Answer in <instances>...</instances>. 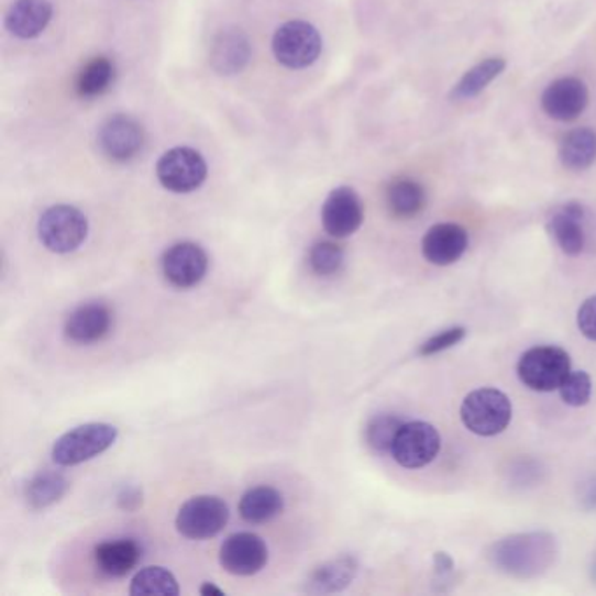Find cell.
<instances>
[{"label": "cell", "instance_id": "obj_1", "mask_svg": "<svg viewBox=\"0 0 596 596\" xmlns=\"http://www.w3.org/2000/svg\"><path fill=\"white\" fill-rule=\"evenodd\" d=\"M556 554L559 544L551 533H516L492 545L490 560L504 574L532 580L550 571Z\"/></svg>", "mask_w": 596, "mask_h": 596}, {"label": "cell", "instance_id": "obj_2", "mask_svg": "<svg viewBox=\"0 0 596 596\" xmlns=\"http://www.w3.org/2000/svg\"><path fill=\"white\" fill-rule=\"evenodd\" d=\"M461 418L468 431L492 438L506 431L511 423V400L497 388H479L465 397Z\"/></svg>", "mask_w": 596, "mask_h": 596}, {"label": "cell", "instance_id": "obj_3", "mask_svg": "<svg viewBox=\"0 0 596 596\" xmlns=\"http://www.w3.org/2000/svg\"><path fill=\"white\" fill-rule=\"evenodd\" d=\"M569 375L571 355L560 346H533L521 355L518 363L521 384L536 393L560 390Z\"/></svg>", "mask_w": 596, "mask_h": 596}, {"label": "cell", "instance_id": "obj_4", "mask_svg": "<svg viewBox=\"0 0 596 596\" xmlns=\"http://www.w3.org/2000/svg\"><path fill=\"white\" fill-rule=\"evenodd\" d=\"M115 439L118 429L111 423H85L56 439L53 461L62 467L82 464L107 452Z\"/></svg>", "mask_w": 596, "mask_h": 596}, {"label": "cell", "instance_id": "obj_5", "mask_svg": "<svg viewBox=\"0 0 596 596\" xmlns=\"http://www.w3.org/2000/svg\"><path fill=\"white\" fill-rule=\"evenodd\" d=\"M37 233L47 251L68 254L85 243L88 236V219L76 207L55 205L38 219Z\"/></svg>", "mask_w": 596, "mask_h": 596}, {"label": "cell", "instance_id": "obj_6", "mask_svg": "<svg viewBox=\"0 0 596 596\" xmlns=\"http://www.w3.org/2000/svg\"><path fill=\"white\" fill-rule=\"evenodd\" d=\"M322 52V37L310 23L287 22L273 35L275 58L287 68H307Z\"/></svg>", "mask_w": 596, "mask_h": 596}, {"label": "cell", "instance_id": "obj_7", "mask_svg": "<svg viewBox=\"0 0 596 596\" xmlns=\"http://www.w3.org/2000/svg\"><path fill=\"white\" fill-rule=\"evenodd\" d=\"M230 520V509L222 498L198 495L189 498L177 515V530L192 541L212 539L224 530Z\"/></svg>", "mask_w": 596, "mask_h": 596}, {"label": "cell", "instance_id": "obj_8", "mask_svg": "<svg viewBox=\"0 0 596 596\" xmlns=\"http://www.w3.org/2000/svg\"><path fill=\"white\" fill-rule=\"evenodd\" d=\"M207 172L203 156L191 147H174L156 165L163 188L179 195L197 191L207 179Z\"/></svg>", "mask_w": 596, "mask_h": 596}, {"label": "cell", "instance_id": "obj_9", "mask_svg": "<svg viewBox=\"0 0 596 596\" xmlns=\"http://www.w3.org/2000/svg\"><path fill=\"white\" fill-rule=\"evenodd\" d=\"M441 450V435L427 422H405L393 444V456L406 468H420L431 464Z\"/></svg>", "mask_w": 596, "mask_h": 596}, {"label": "cell", "instance_id": "obj_10", "mask_svg": "<svg viewBox=\"0 0 596 596\" xmlns=\"http://www.w3.org/2000/svg\"><path fill=\"white\" fill-rule=\"evenodd\" d=\"M219 563L230 574L249 577L265 569L268 563V545L256 533H233L222 542Z\"/></svg>", "mask_w": 596, "mask_h": 596}, {"label": "cell", "instance_id": "obj_11", "mask_svg": "<svg viewBox=\"0 0 596 596\" xmlns=\"http://www.w3.org/2000/svg\"><path fill=\"white\" fill-rule=\"evenodd\" d=\"M162 268L168 284L177 289H191L207 275L209 256L198 243H175L163 254Z\"/></svg>", "mask_w": 596, "mask_h": 596}, {"label": "cell", "instance_id": "obj_12", "mask_svg": "<svg viewBox=\"0 0 596 596\" xmlns=\"http://www.w3.org/2000/svg\"><path fill=\"white\" fill-rule=\"evenodd\" d=\"M145 133L142 124L132 115H111L99 130V145L107 158L112 162H130L142 153Z\"/></svg>", "mask_w": 596, "mask_h": 596}, {"label": "cell", "instance_id": "obj_13", "mask_svg": "<svg viewBox=\"0 0 596 596\" xmlns=\"http://www.w3.org/2000/svg\"><path fill=\"white\" fill-rule=\"evenodd\" d=\"M364 205L357 192L346 186L334 189L322 207V224L334 239L352 236L363 227Z\"/></svg>", "mask_w": 596, "mask_h": 596}, {"label": "cell", "instance_id": "obj_14", "mask_svg": "<svg viewBox=\"0 0 596 596\" xmlns=\"http://www.w3.org/2000/svg\"><path fill=\"white\" fill-rule=\"evenodd\" d=\"M588 88L577 77H562L551 82L542 93V109L556 121H574L588 106Z\"/></svg>", "mask_w": 596, "mask_h": 596}, {"label": "cell", "instance_id": "obj_15", "mask_svg": "<svg viewBox=\"0 0 596 596\" xmlns=\"http://www.w3.org/2000/svg\"><path fill=\"white\" fill-rule=\"evenodd\" d=\"M114 325V313L103 302H86L65 320V336L79 345H90L109 336Z\"/></svg>", "mask_w": 596, "mask_h": 596}, {"label": "cell", "instance_id": "obj_16", "mask_svg": "<svg viewBox=\"0 0 596 596\" xmlns=\"http://www.w3.org/2000/svg\"><path fill=\"white\" fill-rule=\"evenodd\" d=\"M468 234L461 224L441 222L427 231L422 240V254L431 265H453L467 251Z\"/></svg>", "mask_w": 596, "mask_h": 596}, {"label": "cell", "instance_id": "obj_17", "mask_svg": "<svg viewBox=\"0 0 596 596\" xmlns=\"http://www.w3.org/2000/svg\"><path fill=\"white\" fill-rule=\"evenodd\" d=\"M49 0H16L5 14V29L20 38H34L43 34L52 22Z\"/></svg>", "mask_w": 596, "mask_h": 596}, {"label": "cell", "instance_id": "obj_18", "mask_svg": "<svg viewBox=\"0 0 596 596\" xmlns=\"http://www.w3.org/2000/svg\"><path fill=\"white\" fill-rule=\"evenodd\" d=\"M550 231L566 256H580L586 247L584 209L581 205H563L551 216Z\"/></svg>", "mask_w": 596, "mask_h": 596}, {"label": "cell", "instance_id": "obj_19", "mask_svg": "<svg viewBox=\"0 0 596 596\" xmlns=\"http://www.w3.org/2000/svg\"><path fill=\"white\" fill-rule=\"evenodd\" d=\"M95 565L107 577H124L142 559L141 545L132 539L107 541L95 548Z\"/></svg>", "mask_w": 596, "mask_h": 596}, {"label": "cell", "instance_id": "obj_20", "mask_svg": "<svg viewBox=\"0 0 596 596\" xmlns=\"http://www.w3.org/2000/svg\"><path fill=\"white\" fill-rule=\"evenodd\" d=\"M249 58H251V46H249L247 37L236 29L222 31L213 41L210 62L219 74L240 73L247 65Z\"/></svg>", "mask_w": 596, "mask_h": 596}, {"label": "cell", "instance_id": "obj_21", "mask_svg": "<svg viewBox=\"0 0 596 596\" xmlns=\"http://www.w3.org/2000/svg\"><path fill=\"white\" fill-rule=\"evenodd\" d=\"M239 511L247 523H268L284 511V495L273 486H256L240 498Z\"/></svg>", "mask_w": 596, "mask_h": 596}, {"label": "cell", "instance_id": "obj_22", "mask_svg": "<svg viewBox=\"0 0 596 596\" xmlns=\"http://www.w3.org/2000/svg\"><path fill=\"white\" fill-rule=\"evenodd\" d=\"M358 565L352 556L332 560L311 572L308 580V592L336 593L352 584L357 575Z\"/></svg>", "mask_w": 596, "mask_h": 596}, {"label": "cell", "instance_id": "obj_23", "mask_svg": "<svg viewBox=\"0 0 596 596\" xmlns=\"http://www.w3.org/2000/svg\"><path fill=\"white\" fill-rule=\"evenodd\" d=\"M560 159L569 170H586L596 162V132L592 129H575L563 136Z\"/></svg>", "mask_w": 596, "mask_h": 596}, {"label": "cell", "instance_id": "obj_24", "mask_svg": "<svg viewBox=\"0 0 596 596\" xmlns=\"http://www.w3.org/2000/svg\"><path fill=\"white\" fill-rule=\"evenodd\" d=\"M67 477L55 471L35 474L25 488V498L32 509H46L65 497L68 492Z\"/></svg>", "mask_w": 596, "mask_h": 596}, {"label": "cell", "instance_id": "obj_25", "mask_svg": "<svg viewBox=\"0 0 596 596\" xmlns=\"http://www.w3.org/2000/svg\"><path fill=\"white\" fill-rule=\"evenodd\" d=\"M115 67L107 56H95L77 74L76 91L81 99H95L106 93L114 82Z\"/></svg>", "mask_w": 596, "mask_h": 596}, {"label": "cell", "instance_id": "obj_26", "mask_svg": "<svg viewBox=\"0 0 596 596\" xmlns=\"http://www.w3.org/2000/svg\"><path fill=\"white\" fill-rule=\"evenodd\" d=\"M387 205L396 218H415L426 207V191L417 180H394L387 189Z\"/></svg>", "mask_w": 596, "mask_h": 596}, {"label": "cell", "instance_id": "obj_27", "mask_svg": "<svg viewBox=\"0 0 596 596\" xmlns=\"http://www.w3.org/2000/svg\"><path fill=\"white\" fill-rule=\"evenodd\" d=\"M506 68L504 58H488V60L477 64L471 68L461 82L453 88L452 97L455 100L474 99L485 90L486 86L494 81L495 77L500 76Z\"/></svg>", "mask_w": 596, "mask_h": 596}, {"label": "cell", "instance_id": "obj_28", "mask_svg": "<svg viewBox=\"0 0 596 596\" xmlns=\"http://www.w3.org/2000/svg\"><path fill=\"white\" fill-rule=\"evenodd\" d=\"M179 592V583L175 575L163 566H145L141 572H136L130 588L133 596H177Z\"/></svg>", "mask_w": 596, "mask_h": 596}, {"label": "cell", "instance_id": "obj_29", "mask_svg": "<svg viewBox=\"0 0 596 596\" xmlns=\"http://www.w3.org/2000/svg\"><path fill=\"white\" fill-rule=\"evenodd\" d=\"M405 422L396 415H378L366 427V441L375 452H393V444Z\"/></svg>", "mask_w": 596, "mask_h": 596}, {"label": "cell", "instance_id": "obj_30", "mask_svg": "<svg viewBox=\"0 0 596 596\" xmlns=\"http://www.w3.org/2000/svg\"><path fill=\"white\" fill-rule=\"evenodd\" d=\"M308 265L319 277H332L345 265V252L334 242H317L308 254Z\"/></svg>", "mask_w": 596, "mask_h": 596}, {"label": "cell", "instance_id": "obj_31", "mask_svg": "<svg viewBox=\"0 0 596 596\" xmlns=\"http://www.w3.org/2000/svg\"><path fill=\"white\" fill-rule=\"evenodd\" d=\"M592 393V376L586 371H571V375L566 376L565 382L560 387V396H562L563 402L572 406V408L588 405Z\"/></svg>", "mask_w": 596, "mask_h": 596}, {"label": "cell", "instance_id": "obj_32", "mask_svg": "<svg viewBox=\"0 0 596 596\" xmlns=\"http://www.w3.org/2000/svg\"><path fill=\"white\" fill-rule=\"evenodd\" d=\"M465 338V328H452L446 331L439 332L431 340H427L422 346H420V355L423 357H431V355L444 352V350L452 349V346L459 345Z\"/></svg>", "mask_w": 596, "mask_h": 596}, {"label": "cell", "instance_id": "obj_33", "mask_svg": "<svg viewBox=\"0 0 596 596\" xmlns=\"http://www.w3.org/2000/svg\"><path fill=\"white\" fill-rule=\"evenodd\" d=\"M577 325L588 340L596 341V296L586 299L577 311Z\"/></svg>", "mask_w": 596, "mask_h": 596}, {"label": "cell", "instance_id": "obj_34", "mask_svg": "<svg viewBox=\"0 0 596 596\" xmlns=\"http://www.w3.org/2000/svg\"><path fill=\"white\" fill-rule=\"evenodd\" d=\"M118 504H120L123 511L133 512L142 506V490L136 486H129L123 488L121 494L118 495Z\"/></svg>", "mask_w": 596, "mask_h": 596}, {"label": "cell", "instance_id": "obj_35", "mask_svg": "<svg viewBox=\"0 0 596 596\" xmlns=\"http://www.w3.org/2000/svg\"><path fill=\"white\" fill-rule=\"evenodd\" d=\"M583 503L584 506L588 507V509H596V479L595 482H592L588 486H586Z\"/></svg>", "mask_w": 596, "mask_h": 596}, {"label": "cell", "instance_id": "obj_36", "mask_svg": "<svg viewBox=\"0 0 596 596\" xmlns=\"http://www.w3.org/2000/svg\"><path fill=\"white\" fill-rule=\"evenodd\" d=\"M200 593L203 596H224L222 589H219L218 586H213V584L210 583H205L203 586H201Z\"/></svg>", "mask_w": 596, "mask_h": 596}, {"label": "cell", "instance_id": "obj_37", "mask_svg": "<svg viewBox=\"0 0 596 596\" xmlns=\"http://www.w3.org/2000/svg\"><path fill=\"white\" fill-rule=\"evenodd\" d=\"M593 577H595L596 580V562H595V565H593Z\"/></svg>", "mask_w": 596, "mask_h": 596}]
</instances>
